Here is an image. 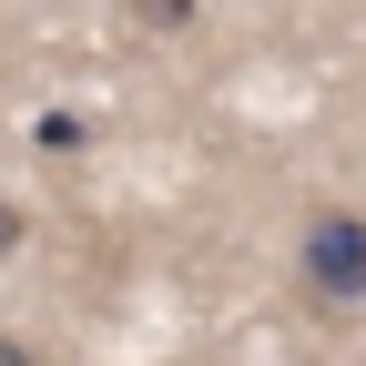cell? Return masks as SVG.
Instances as JSON below:
<instances>
[{
	"label": "cell",
	"mask_w": 366,
	"mask_h": 366,
	"mask_svg": "<svg viewBox=\"0 0 366 366\" xmlns=\"http://www.w3.org/2000/svg\"><path fill=\"white\" fill-rule=\"evenodd\" d=\"M295 274H305L315 305H366V214H346V204L305 214V234H295Z\"/></svg>",
	"instance_id": "1"
},
{
	"label": "cell",
	"mask_w": 366,
	"mask_h": 366,
	"mask_svg": "<svg viewBox=\"0 0 366 366\" xmlns=\"http://www.w3.org/2000/svg\"><path fill=\"white\" fill-rule=\"evenodd\" d=\"M132 11H143L153 31H183V21H194V0H132Z\"/></svg>",
	"instance_id": "2"
},
{
	"label": "cell",
	"mask_w": 366,
	"mask_h": 366,
	"mask_svg": "<svg viewBox=\"0 0 366 366\" xmlns=\"http://www.w3.org/2000/svg\"><path fill=\"white\" fill-rule=\"evenodd\" d=\"M21 234H31V214H21L11 194H0V254H21Z\"/></svg>",
	"instance_id": "3"
},
{
	"label": "cell",
	"mask_w": 366,
	"mask_h": 366,
	"mask_svg": "<svg viewBox=\"0 0 366 366\" xmlns=\"http://www.w3.org/2000/svg\"><path fill=\"white\" fill-rule=\"evenodd\" d=\"M0 366H41V356H31V346H21V336H0Z\"/></svg>",
	"instance_id": "4"
}]
</instances>
